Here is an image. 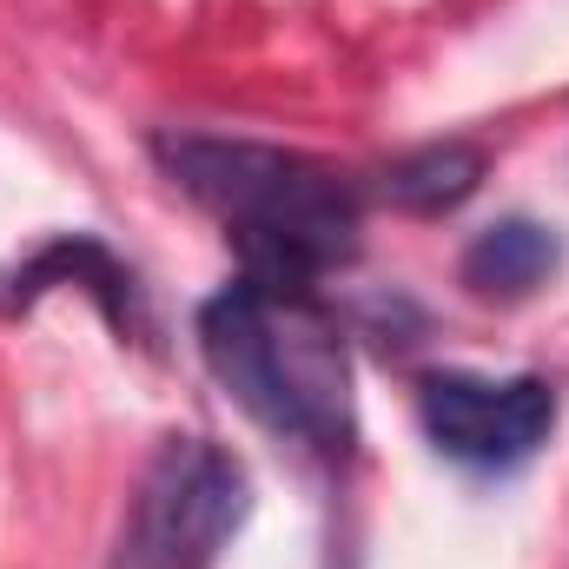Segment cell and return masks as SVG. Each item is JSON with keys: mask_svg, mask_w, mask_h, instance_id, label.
Masks as SVG:
<instances>
[{"mask_svg": "<svg viewBox=\"0 0 569 569\" xmlns=\"http://www.w3.org/2000/svg\"><path fill=\"white\" fill-rule=\"evenodd\" d=\"M152 159L186 186L199 206H212L246 239V279L305 284L358 252V192L284 146L212 140V133H159Z\"/></svg>", "mask_w": 569, "mask_h": 569, "instance_id": "obj_1", "label": "cell"}, {"mask_svg": "<svg viewBox=\"0 0 569 569\" xmlns=\"http://www.w3.org/2000/svg\"><path fill=\"white\" fill-rule=\"evenodd\" d=\"M53 279L87 284V291H93V298L127 325V311H133V298H127V272L107 259V246H93V239H80V232H73V239H53L47 252H33V259L13 272V284H0V311H27V305H33Z\"/></svg>", "mask_w": 569, "mask_h": 569, "instance_id": "obj_7", "label": "cell"}, {"mask_svg": "<svg viewBox=\"0 0 569 569\" xmlns=\"http://www.w3.org/2000/svg\"><path fill=\"white\" fill-rule=\"evenodd\" d=\"M246 470L219 443L172 437L133 497L120 569H212L219 543L246 523Z\"/></svg>", "mask_w": 569, "mask_h": 569, "instance_id": "obj_3", "label": "cell"}, {"mask_svg": "<svg viewBox=\"0 0 569 569\" xmlns=\"http://www.w3.org/2000/svg\"><path fill=\"white\" fill-rule=\"evenodd\" d=\"M557 259H563V246H557L550 226H537V219H497V226H483L463 246L457 272H463V284L477 298H523V291H537L557 272Z\"/></svg>", "mask_w": 569, "mask_h": 569, "instance_id": "obj_5", "label": "cell"}, {"mask_svg": "<svg viewBox=\"0 0 569 569\" xmlns=\"http://www.w3.org/2000/svg\"><path fill=\"white\" fill-rule=\"evenodd\" d=\"M418 418L430 443L450 463L470 470H510L523 463L550 425H557V391L543 378H477V371H430L418 391Z\"/></svg>", "mask_w": 569, "mask_h": 569, "instance_id": "obj_4", "label": "cell"}, {"mask_svg": "<svg viewBox=\"0 0 569 569\" xmlns=\"http://www.w3.org/2000/svg\"><path fill=\"white\" fill-rule=\"evenodd\" d=\"M477 186H483V152H477L470 140L411 146L405 159L385 166V199H391L398 212H418V219L457 212Z\"/></svg>", "mask_w": 569, "mask_h": 569, "instance_id": "obj_6", "label": "cell"}, {"mask_svg": "<svg viewBox=\"0 0 569 569\" xmlns=\"http://www.w3.org/2000/svg\"><path fill=\"white\" fill-rule=\"evenodd\" d=\"M199 351L232 405L266 430L318 450L351 443V358L305 291L232 279L199 305Z\"/></svg>", "mask_w": 569, "mask_h": 569, "instance_id": "obj_2", "label": "cell"}]
</instances>
